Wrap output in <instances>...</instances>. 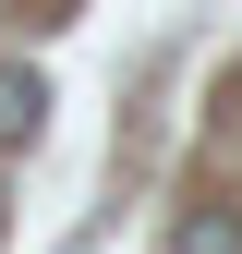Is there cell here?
Instances as JSON below:
<instances>
[{"label": "cell", "mask_w": 242, "mask_h": 254, "mask_svg": "<svg viewBox=\"0 0 242 254\" xmlns=\"http://www.w3.org/2000/svg\"><path fill=\"white\" fill-rule=\"evenodd\" d=\"M37 121H49V85L37 73H0V145H37Z\"/></svg>", "instance_id": "cell-1"}, {"label": "cell", "mask_w": 242, "mask_h": 254, "mask_svg": "<svg viewBox=\"0 0 242 254\" xmlns=\"http://www.w3.org/2000/svg\"><path fill=\"white\" fill-rule=\"evenodd\" d=\"M170 254H242V218H230V206H194V218L170 230Z\"/></svg>", "instance_id": "cell-2"}]
</instances>
